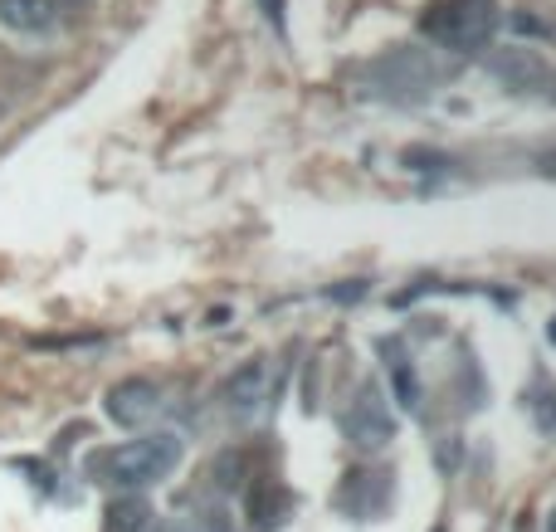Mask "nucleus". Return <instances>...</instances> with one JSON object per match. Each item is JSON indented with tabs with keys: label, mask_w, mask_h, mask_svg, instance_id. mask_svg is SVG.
Instances as JSON below:
<instances>
[{
	"label": "nucleus",
	"mask_w": 556,
	"mask_h": 532,
	"mask_svg": "<svg viewBox=\"0 0 556 532\" xmlns=\"http://www.w3.org/2000/svg\"><path fill=\"white\" fill-rule=\"evenodd\" d=\"M342 430H346V440H352V445L381 449L386 440L395 435V420H391V410H386L381 391H376V387H362V391H356L352 410L342 416Z\"/></svg>",
	"instance_id": "obj_3"
},
{
	"label": "nucleus",
	"mask_w": 556,
	"mask_h": 532,
	"mask_svg": "<svg viewBox=\"0 0 556 532\" xmlns=\"http://www.w3.org/2000/svg\"><path fill=\"white\" fill-rule=\"evenodd\" d=\"M552 532H556V518H552Z\"/></svg>",
	"instance_id": "obj_13"
},
{
	"label": "nucleus",
	"mask_w": 556,
	"mask_h": 532,
	"mask_svg": "<svg viewBox=\"0 0 556 532\" xmlns=\"http://www.w3.org/2000/svg\"><path fill=\"white\" fill-rule=\"evenodd\" d=\"M176 465H181V440L147 435V440H127V445H113V449H98L88 459V474L108 489H147L172 474Z\"/></svg>",
	"instance_id": "obj_1"
},
{
	"label": "nucleus",
	"mask_w": 556,
	"mask_h": 532,
	"mask_svg": "<svg viewBox=\"0 0 556 532\" xmlns=\"http://www.w3.org/2000/svg\"><path fill=\"white\" fill-rule=\"evenodd\" d=\"M59 15V0H0V25L20 29V35H39Z\"/></svg>",
	"instance_id": "obj_5"
},
{
	"label": "nucleus",
	"mask_w": 556,
	"mask_h": 532,
	"mask_svg": "<svg viewBox=\"0 0 556 532\" xmlns=\"http://www.w3.org/2000/svg\"><path fill=\"white\" fill-rule=\"evenodd\" d=\"M288 508H293V504H288V494H283V489L264 479V484L250 494V523L269 532V528H278V523H283V518H288Z\"/></svg>",
	"instance_id": "obj_7"
},
{
	"label": "nucleus",
	"mask_w": 556,
	"mask_h": 532,
	"mask_svg": "<svg viewBox=\"0 0 556 532\" xmlns=\"http://www.w3.org/2000/svg\"><path fill=\"white\" fill-rule=\"evenodd\" d=\"M528 410L538 416V426L552 435V430H556V387H552L547 377L532 381V391H528Z\"/></svg>",
	"instance_id": "obj_10"
},
{
	"label": "nucleus",
	"mask_w": 556,
	"mask_h": 532,
	"mask_svg": "<svg viewBox=\"0 0 556 532\" xmlns=\"http://www.w3.org/2000/svg\"><path fill=\"white\" fill-rule=\"evenodd\" d=\"M547 172H556V152H552V156H547Z\"/></svg>",
	"instance_id": "obj_11"
},
{
	"label": "nucleus",
	"mask_w": 556,
	"mask_h": 532,
	"mask_svg": "<svg viewBox=\"0 0 556 532\" xmlns=\"http://www.w3.org/2000/svg\"><path fill=\"white\" fill-rule=\"evenodd\" d=\"M493 25H498V5L493 0H434L425 10V35L444 49H459V54L489 45Z\"/></svg>",
	"instance_id": "obj_2"
},
{
	"label": "nucleus",
	"mask_w": 556,
	"mask_h": 532,
	"mask_svg": "<svg viewBox=\"0 0 556 532\" xmlns=\"http://www.w3.org/2000/svg\"><path fill=\"white\" fill-rule=\"evenodd\" d=\"M264 391H269V371H264V362H250V367H240L230 381H225V406L254 410L264 401Z\"/></svg>",
	"instance_id": "obj_6"
},
{
	"label": "nucleus",
	"mask_w": 556,
	"mask_h": 532,
	"mask_svg": "<svg viewBox=\"0 0 556 532\" xmlns=\"http://www.w3.org/2000/svg\"><path fill=\"white\" fill-rule=\"evenodd\" d=\"M493 68H498L503 78H513V84H538V78H547V64H542L538 54H528V49H508L503 59H493Z\"/></svg>",
	"instance_id": "obj_9"
},
{
	"label": "nucleus",
	"mask_w": 556,
	"mask_h": 532,
	"mask_svg": "<svg viewBox=\"0 0 556 532\" xmlns=\"http://www.w3.org/2000/svg\"><path fill=\"white\" fill-rule=\"evenodd\" d=\"M103 410H108V420L113 426H123V430H137V426H147V420L162 410V391L152 387V381H117L113 391H108V401H103Z\"/></svg>",
	"instance_id": "obj_4"
},
{
	"label": "nucleus",
	"mask_w": 556,
	"mask_h": 532,
	"mask_svg": "<svg viewBox=\"0 0 556 532\" xmlns=\"http://www.w3.org/2000/svg\"><path fill=\"white\" fill-rule=\"evenodd\" d=\"M552 342H556V318H552Z\"/></svg>",
	"instance_id": "obj_12"
},
{
	"label": "nucleus",
	"mask_w": 556,
	"mask_h": 532,
	"mask_svg": "<svg viewBox=\"0 0 556 532\" xmlns=\"http://www.w3.org/2000/svg\"><path fill=\"white\" fill-rule=\"evenodd\" d=\"M108 532H152V504L147 498H117L108 508Z\"/></svg>",
	"instance_id": "obj_8"
}]
</instances>
